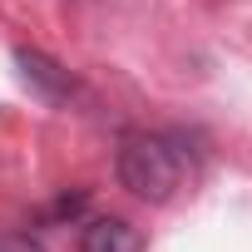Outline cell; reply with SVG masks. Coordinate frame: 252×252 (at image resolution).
Segmentation results:
<instances>
[{
	"mask_svg": "<svg viewBox=\"0 0 252 252\" xmlns=\"http://www.w3.org/2000/svg\"><path fill=\"white\" fill-rule=\"evenodd\" d=\"M119 183L129 188L139 203H168L178 193V183H183V163L168 149V139L134 134L119 149Z\"/></svg>",
	"mask_w": 252,
	"mask_h": 252,
	"instance_id": "6da1fadb",
	"label": "cell"
},
{
	"mask_svg": "<svg viewBox=\"0 0 252 252\" xmlns=\"http://www.w3.org/2000/svg\"><path fill=\"white\" fill-rule=\"evenodd\" d=\"M15 64H20V79L45 99V104H64L69 99V69H60L50 55H40V50H15Z\"/></svg>",
	"mask_w": 252,
	"mask_h": 252,
	"instance_id": "7a4b0ae2",
	"label": "cell"
},
{
	"mask_svg": "<svg viewBox=\"0 0 252 252\" xmlns=\"http://www.w3.org/2000/svg\"><path fill=\"white\" fill-rule=\"evenodd\" d=\"M79 252H144V237L124 218H94L79 232Z\"/></svg>",
	"mask_w": 252,
	"mask_h": 252,
	"instance_id": "3957f363",
	"label": "cell"
},
{
	"mask_svg": "<svg viewBox=\"0 0 252 252\" xmlns=\"http://www.w3.org/2000/svg\"><path fill=\"white\" fill-rule=\"evenodd\" d=\"M0 252H45L30 232H0Z\"/></svg>",
	"mask_w": 252,
	"mask_h": 252,
	"instance_id": "277c9868",
	"label": "cell"
}]
</instances>
